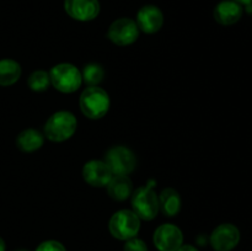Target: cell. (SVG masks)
<instances>
[{"label": "cell", "instance_id": "cell-5", "mask_svg": "<svg viewBox=\"0 0 252 251\" xmlns=\"http://www.w3.org/2000/svg\"><path fill=\"white\" fill-rule=\"evenodd\" d=\"M154 185L139 187L132 194L133 212L139 217V219L152 220L158 216L159 208V197L153 189Z\"/></svg>", "mask_w": 252, "mask_h": 251}, {"label": "cell", "instance_id": "cell-25", "mask_svg": "<svg viewBox=\"0 0 252 251\" xmlns=\"http://www.w3.org/2000/svg\"><path fill=\"white\" fill-rule=\"evenodd\" d=\"M17 251H26V250H17Z\"/></svg>", "mask_w": 252, "mask_h": 251}, {"label": "cell", "instance_id": "cell-21", "mask_svg": "<svg viewBox=\"0 0 252 251\" xmlns=\"http://www.w3.org/2000/svg\"><path fill=\"white\" fill-rule=\"evenodd\" d=\"M36 251H66V250L63 246V244H61L59 241L47 240V241H43L42 244H39V245L37 246Z\"/></svg>", "mask_w": 252, "mask_h": 251}, {"label": "cell", "instance_id": "cell-15", "mask_svg": "<svg viewBox=\"0 0 252 251\" xmlns=\"http://www.w3.org/2000/svg\"><path fill=\"white\" fill-rule=\"evenodd\" d=\"M44 138L41 132L36 129H25L17 135L16 145L21 152L31 153L39 149L43 145Z\"/></svg>", "mask_w": 252, "mask_h": 251}, {"label": "cell", "instance_id": "cell-2", "mask_svg": "<svg viewBox=\"0 0 252 251\" xmlns=\"http://www.w3.org/2000/svg\"><path fill=\"white\" fill-rule=\"evenodd\" d=\"M81 112L91 120H98L108 112L110 97L103 89L90 86L85 89L80 96Z\"/></svg>", "mask_w": 252, "mask_h": 251}, {"label": "cell", "instance_id": "cell-9", "mask_svg": "<svg viewBox=\"0 0 252 251\" xmlns=\"http://www.w3.org/2000/svg\"><path fill=\"white\" fill-rule=\"evenodd\" d=\"M153 240L159 251H177L184 243V235L179 226L162 224L155 230Z\"/></svg>", "mask_w": 252, "mask_h": 251}, {"label": "cell", "instance_id": "cell-10", "mask_svg": "<svg viewBox=\"0 0 252 251\" xmlns=\"http://www.w3.org/2000/svg\"><path fill=\"white\" fill-rule=\"evenodd\" d=\"M64 9L71 19L91 21L100 14V2L98 0H65Z\"/></svg>", "mask_w": 252, "mask_h": 251}, {"label": "cell", "instance_id": "cell-19", "mask_svg": "<svg viewBox=\"0 0 252 251\" xmlns=\"http://www.w3.org/2000/svg\"><path fill=\"white\" fill-rule=\"evenodd\" d=\"M30 89L33 91H44L48 89L49 84H51V79H49V73L44 70H37L30 75L29 80H27Z\"/></svg>", "mask_w": 252, "mask_h": 251}, {"label": "cell", "instance_id": "cell-8", "mask_svg": "<svg viewBox=\"0 0 252 251\" xmlns=\"http://www.w3.org/2000/svg\"><path fill=\"white\" fill-rule=\"evenodd\" d=\"M209 241L216 251H231L240 241V231L234 224H220L213 230Z\"/></svg>", "mask_w": 252, "mask_h": 251}, {"label": "cell", "instance_id": "cell-11", "mask_svg": "<svg viewBox=\"0 0 252 251\" xmlns=\"http://www.w3.org/2000/svg\"><path fill=\"white\" fill-rule=\"evenodd\" d=\"M113 174L108 165L101 160H91L83 167V177L89 185L94 187L107 186Z\"/></svg>", "mask_w": 252, "mask_h": 251}, {"label": "cell", "instance_id": "cell-17", "mask_svg": "<svg viewBox=\"0 0 252 251\" xmlns=\"http://www.w3.org/2000/svg\"><path fill=\"white\" fill-rule=\"evenodd\" d=\"M21 76V66L12 59L0 61V86H10Z\"/></svg>", "mask_w": 252, "mask_h": 251}, {"label": "cell", "instance_id": "cell-20", "mask_svg": "<svg viewBox=\"0 0 252 251\" xmlns=\"http://www.w3.org/2000/svg\"><path fill=\"white\" fill-rule=\"evenodd\" d=\"M123 250L125 251H148V246L142 239L132 238L129 239V240H126Z\"/></svg>", "mask_w": 252, "mask_h": 251}, {"label": "cell", "instance_id": "cell-13", "mask_svg": "<svg viewBox=\"0 0 252 251\" xmlns=\"http://www.w3.org/2000/svg\"><path fill=\"white\" fill-rule=\"evenodd\" d=\"M243 16V6L234 0L220 1L214 9V19L223 26L236 24Z\"/></svg>", "mask_w": 252, "mask_h": 251}, {"label": "cell", "instance_id": "cell-3", "mask_svg": "<svg viewBox=\"0 0 252 251\" xmlns=\"http://www.w3.org/2000/svg\"><path fill=\"white\" fill-rule=\"evenodd\" d=\"M49 79H51V84L57 90L65 94L76 91L83 83L80 70L69 63L54 65L49 71Z\"/></svg>", "mask_w": 252, "mask_h": 251}, {"label": "cell", "instance_id": "cell-7", "mask_svg": "<svg viewBox=\"0 0 252 251\" xmlns=\"http://www.w3.org/2000/svg\"><path fill=\"white\" fill-rule=\"evenodd\" d=\"M139 37L137 22L128 17H122L112 22L108 29V38L117 46H128L134 43Z\"/></svg>", "mask_w": 252, "mask_h": 251}, {"label": "cell", "instance_id": "cell-22", "mask_svg": "<svg viewBox=\"0 0 252 251\" xmlns=\"http://www.w3.org/2000/svg\"><path fill=\"white\" fill-rule=\"evenodd\" d=\"M177 251H198V250L192 245H182Z\"/></svg>", "mask_w": 252, "mask_h": 251}, {"label": "cell", "instance_id": "cell-4", "mask_svg": "<svg viewBox=\"0 0 252 251\" xmlns=\"http://www.w3.org/2000/svg\"><path fill=\"white\" fill-rule=\"evenodd\" d=\"M110 233L118 240H129L135 238L140 229V219L137 214L129 209L118 211L111 217Z\"/></svg>", "mask_w": 252, "mask_h": 251}, {"label": "cell", "instance_id": "cell-16", "mask_svg": "<svg viewBox=\"0 0 252 251\" xmlns=\"http://www.w3.org/2000/svg\"><path fill=\"white\" fill-rule=\"evenodd\" d=\"M159 208L165 216L174 217L181 209V198L179 192L174 188H165L160 193Z\"/></svg>", "mask_w": 252, "mask_h": 251}, {"label": "cell", "instance_id": "cell-6", "mask_svg": "<svg viewBox=\"0 0 252 251\" xmlns=\"http://www.w3.org/2000/svg\"><path fill=\"white\" fill-rule=\"evenodd\" d=\"M106 164L113 175H128L134 170L137 159L132 150L126 147H113L105 157Z\"/></svg>", "mask_w": 252, "mask_h": 251}, {"label": "cell", "instance_id": "cell-14", "mask_svg": "<svg viewBox=\"0 0 252 251\" xmlns=\"http://www.w3.org/2000/svg\"><path fill=\"white\" fill-rule=\"evenodd\" d=\"M132 181L127 175H113L107 184V191L115 201H125L132 194Z\"/></svg>", "mask_w": 252, "mask_h": 251}, {"label": "cell", "instance_id": "cell-23", "mask_svg": "<svg viewBox=\"0 0 252 251\" xmlns=\"http://www.w3.org/2000/svg\"><path fill=\"white\" fill-rule=\"evenodd\" d=\"M234 1L239 2L240 5H249L252 4V0H234Z\"/></svg>", "mask_w": 252, "mask_h": 251}, {"label": "cell", "instance_id": "cell-12", "mask_svg": "<svg viewBox=\"0 0 252 251\" xmlns=\"http://www.w3.org/2000/svg\"><path fill=\"white\" fill-rule=\"evenodd\" d=\"M164 16L159 7L154 5H145L138 11L137 25L145 33H155L161 29Z\"/></svg>", "mask_w": 252, "mask_h": 251}, {"label": "cell", "instance_id": "cell-1", "mask_svg": "<svg viewBox=\"0 0 252 251\" xmlns=\"http://www.w3.org/2000/svg\"><path fill=\"white\" fill-rule=\"evenodd\" d=\"M78 121L68 111H59L48 118L44 126V134L52 142H64L75 133Z\"/></svg>", "mask_w": 252, "mask_h": 251}, {"label": "cell", "instance_id": "cell-18", "mask_svg": "<svg viewBox=\"0 0 252 251\" xmlns=\"http://www.w3.org/2000/svg\"><path fill=\"white\" fill-rule=\"evenodd\" d=\"M103 75H105V71H103L102 66L95 63L88 64V65L84 66V70L81 73L83 80L90 86L98 85L102 81Z\"/></svg>", "mask_w": 252, "mask_h": 251}, {"label": "cell", "instance_id": "cell-24", "mask_svg": "<svg viewBox=\"0 0 252 251\" xmlns=\"http://www.w3.org/2000/svg\"><path fill=\"white\" fill-rule=\"evenodd\" d=\"M0 251H5V243L1 238H0Z\"/></svg>", "mask_w": 252, "mask_h": 251}]
</instances>
